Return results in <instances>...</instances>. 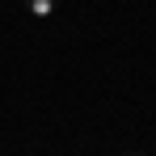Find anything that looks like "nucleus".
Listing matches in <instances>:
<instances>
[{"instance_id": "f257e3e1", "label": "nucleus", "mask_w": 156, "mask_h": 156, "mask_svg": "<svg viewBox=\"0 0 156 156\" xmlns=\"http://www.w3.org/2000/svg\"><path fill=\"white\" fill-rule=\"evenodd\" d=\"M55 4H59V0H26V9L34 13V17H51Z\"/></svg>"}]
</instances>
